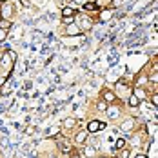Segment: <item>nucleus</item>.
<instances>
[{"label":"nucleus","instance_id":"12","mask_svg":"<svg viewBox=\"0 0 158 158\" xmlns=\"http://www.w3.org/2000/svg\"><path fill=\"white\" fill-rule=\"evenodd\" d=\"M133 95L136 96V98H138V100H140V102H142L143 98H145V96H147V95H145V91H143L142 87H135V93H133Z\"/></svg>","mask_w":158,"mask_h":158},{"label":"nucleus","instance_id":"30","mask_svg":"<svg viewBox=\"0 0 158 158\" xmlns=\"http://www.w3.org/2000/svg\"><path fill=\"white\" fill-rule=\"evenodd\" d=\"M0 71H2V67H0Z\"/></svg>","mask_w":158,"mask_h":158},{"label":"nucleus","instance_id":"25","mask_svg":"<svg viewBox=\"0 0 158 158\" xmlns=\"http://www.w3.org/2000/svg\"><path fill=\"white\" fill-rule=\"evenodd\" d=\"M71 158H80V153H78V151H77V153L73 151V153H71Z\"/></svg>","mask_w":158,"mask_h":158},{"label":"nucleus","instance_id":"7","mask_svg":"<svg viewBox=\"0 0 158 158\" xmlns=\"http://www.w3.org/2000/svg\"><path fill=\"white\" fill-rule=\"evenodd\" d=\"M87 136H89V133H87L85 129L78 131V133H77V136H75V143H84L85 140H87Z\"/></svg>","mask_w":158,"mask_h":158},{"label":"nucleus","instance_id":"17","mask_svg":"<svg viewBox=\"0 0 158 158\" xmlns=\"http://www.w3.org/2000/svg\"><path fill=\"white\" fill-rule=\"evenodd\" d=\"M84 9L85 11H96V4L95 2H85L84 4Z\"/></svg>","mask_w":158,"mask_h":158},{"label":"nucleus","instance_id":"26","mask_svg":"<svg viewBox=\"0 0 158 158\" xmlns=\"http://www.w3.org/2000/svg\"><path fill=\"white\" fill-rule=\"evenodd\" d=\"M75 2H77V4H80V6H84V4H85L87 0H75Z\"/></svg>","mask_w":158,"mask_h":158},{"label":"nucleus","instance_id":"10","mask_svg":"<svg viewBox=\"0 0 158 158\" xmlns=\"http://www.w3.org/2000/svg\"><path fill=\"white\" fill-rule=\"evenodd\" d=\"M77 15V11L73 9V7H69V6H62V16H75Z\"/></svg>","mask_w":158,"mask_h":158},{"label":"nucleus","instance_id":"16","mask_svg":"<svg viewBox=\"0 0 158 158\" xmlns=\"http://www.w3.org/2000/svg\"><path fill=\"white\" fill-rule=\"evenodd\" d=\"M9 27H11V20L0 18V29H9Z\"/></svg>","mask_w":158,"mask_h":158},{"label":"nucleus","instance_id":"29","mask_svg":"<svg viewBox=\"0 0 158 158\" xmlns=\"http://www.w3.org/2000/svg\"><path fill=\"white\" fill-rule=\"evenodd\" d=\"M98 158H107V156H98Z\"/></svg>","mask_w":158,"mask_h":158},{"label":"nucleus","instance_id":"4","mask_svg":"<svg viewBox=\"0 0 158 158\" xmlns=\"http://www.w3.org/2000/svg\"><path fill=\"white\" fill-rule=\"evenodd\" d=\"M64 35H67V36H77V35H82V29L78 27V24H71V26H67V27L64 29Z\"/></svg>","mask_w":158,"mask_h":158},{"label":"nucleus","instance_id":"18","mask_svg":"<svg viewBox=\"0 0 158 158\" xmlns=\"http://www.w3.org/2000/svg\"><path fill=\"white\" fill-rule=\"evenodd\" d=\"M62 24L64 26H71V24H75V16H62Z\"/></svg>","mask_w":158,"mask_h":158},{"label":"nucleus","instance_id":"6","mask_svg":"<svg viewBox=\"0 0 158 158\" xmlns=\"http://www.w3.org/2000/svg\"><path fill=\"white\" fill-rule=\"evenodd\" d=\"M91 26H93V20H91V18H87V16H82V18H80L78 27L82 31H84V29H91Z\"/></svg>","mask_w":158,"mask_h":158},{"label":"nucleus","instance_id":"3","mask_svg":"<svg viewBox=\"0 0 158 158\" xmlns=\"http://www.w3.org/2000/svg\"><path fill=\"white\" fill-rule=\"evenodd\" d=\"M135 120L133 118H127V120H124L122 124H120V129H122V133H126V135H129V133H133V129H135Z\"/></svg>","mask_w":158,"mask_h":158},{"label":"nucleus","instance_id":"2","mask_svg":"<svg viewBox=\"0 0 158 158\" xmlns=\"http://www.w3.org/2000/svg\"><path fill=\"white\" fill-rule=\"evenodd\" d=\"M102 129H106V126L102 124V122H98V120H91L89 124H87V133L89 135H95V133H98V131H102Z\"/></svg>","mask_w":158,"mask_h":158},{"label":"nucleus","instance_id":"14","mask_svg":"<svg viewBox=\"0 0 158 158\" xmlns=\"http://www.w3.org/2000/svg\"><path fill=\"white\" fill-rule=\"evenodd\" d=\"M127 104H129V107H140V104H142V102H140L136 96L133 95L131 98H129V102H127Z\"/></svg>","mask_w":158,"mask_h":158},{"label":"nucleus","instance_id":"8","mask_svg":"<svg viewBox=\"0 0 158 158\" xmlns=\"http://www.w3.org/2000/svg\"><path fill=\"white\" fill-rule=\"evenodd\" d=\"M113 18V11L111 9H104L102 13H100V22H107Z\"/></svg>","mask_w":158,"mask_h":158},{"label":"nucleus","instance_id":"22","mask_svg":"<svg viewBox=\"0 0 158 158\" xmlns=\"http://www.w3.org/2000/svg\"><path fill=\"white\" fill-rule=\"evenodd\" d=\"M55 133H58V127H51V131L48 133V136H53Z\"/></svg>","mask_w":158,"mask_h":158},{"label":"nucleus","instance_id":"20","mask_svg":"<svg viewBox=\"0 0 158 158\" xmlns=\"http://www.w3.org/2000/svg\"><path fill=\"white\" fill-rule=\"evenodd\" d=\"M124 145H126V138H118L116 143H114V147H116V149H124Z\"/></svg>","mask_w":158,"mask_h":158},{"label":"nucleus","instance_id":"24","mask_svg":"<svg viewBox=\"0 0 158 158\" xmlns=\"http://www.w3.org/2000/svg\"><path fill=\"white\" fill-rule=\"evenodd\" d=\"M129 156V151H122V153H120V158H127Z\"/></svg>","mask_w":158,"mask_h":158},{"label":"nucleus","instance_id":"11","mask_svg":"<svg viewBox=\"0 0 158 158\" xmlns=\"http://www.w3.org/2000/svg\"><path fill=\"white\" fill-rule=\"evenodd\" d=\"M84 155L87 158H93L96 155V147H93V145H85V149H84Z\"/></svg>","mask_w":158,"mask_h":158},{"label":"nucleus","instance_id":"15","mask_svg":"<svg viewBox=\"0 0 158 158\" xmlns=\"http://www.w3.org/2000/svg\"><path fill=\"white\" fill-rule=\"evenodd\" d=\"M107 107H109V104H107V102H104V100H98V102H96V109H98V111H102V113H104Z\"/></svg>","mask_w":158,"mask_h":158},{"label":"nucleus","instance_id":"19","mask_svg":"<svg viewBox=\"0 0 158 158\" xmlns=\"http://www.w3.org/2000/svg\"><path fill=\"white\" fill-rule=\"evenodd\" d=\"M58 147H60V151H64V153H69V151H71V147H69V143L65 142V140L58 143Z\"/></svg>","mask_w":158,"mask_h":158},{"label":"nucleus","instance_id":"31","mask_svg":"<svg viewBox=\"0 0 158 158\" xmlns=\"http://www.w3.org/2000/svg\"><path fill=\"white\" fill-rule=\"evenodd\" d=\"M51 158H55V156H51Z\"/></svg>","mask_w":158,"mask_h":158},{"label":"nucleus","instance_id":"28","mask_svg":"<svg viewBox=\"0 0 158 158\" xmlns=\"http://www.w3.org/2000/svg\"><path fill=\"white\" fill-rule=\"evenodd\" d=\"M2 56H4V53H2V51H0V60H2Z\"/></svg>","mask_w":158,"mask_h":158},{"label":"nucleus","instance_id":"21","mask_svg":"<svg viewBox=\"0 0 158 158\" xmlns=\"http://www.w3.org/2000/svg\"><path fill=\"white\" fill-rule=\"evenodd\" d=\"M7 33H9V29H0V42H4L7 38Z\"/></svg>","mask_w":158,"mask_h":158},{"label":"nucleus","instance_id":"9","mask_svg":"<svg viewBox=\"0 0 158 158\" xmlns=\"http://www.w3.org/2000/svg\"><path fill=\"white\" fill-rule=\"evenodd\" d=\"M104 102H107V104H111V102H114L116 100V95L113 93V91H104Z\"/></svg>","mask_w":158,"mask_h":158},{"label":"nucleus","instance_id":"27","mask_svg":"<svg viewBox=\"0 0 158 158\" xmlns=\"http://www.w3.org/2000/svg\"><path fill=\"white\" fill-rule=\"evenodd\" d=\"M135 158H147V155H143V153H142V155H136Z\"/></svg>","mask_w":158,"mask_h":158},{"label":"nucleus","instance_id":"23","mask_svg":"<svg viewBox=\"0 0 158 158\" xmlns=\"http://www.w3.org/2000/svg\"><path fill=\"white\" fill-rule=\"evenodd\" d=\"M156 78H158L156 71H153V75H151V82H153V84H156Z\"/></svg>","mask_w":158,"mask_h":158},{"label":"nucleus","instance_id":"1","mask_svg":"<svg viewBox=\"0 0 158 158\" xmlns=\"http://www.w3.org/2000/svg\"><path fill=\"white\" fill-rule=\"evenodd\" d=\"M13 9H15V6H13L11 2H7V0L0 2V18L9 20V18H11V15H13Z\"/></svg>","mask_w":158,"mask_h":158},{"label":"nucleus","instance_id":"13","mask_svg":"<svg viewBox=\"0 0 158 158\" xmlns=\"http://www.w3.org/2000/svg\"><path fill=\"white\" fill-rule=\"evenodd\" d=\"M75 126H77V120H75V118H65V120H64V127H65V129H73Z\"/></svg>","mask_w":158,"mask_h":158},{"label":"nucleus","instance_id":"5","mask_svg":"<svg viewBox=\"0 0 158 158\" xmlns=\"http://www.w3.org/2000/svg\"><path fill=\"white\" fill-rule=\"evenodd\" d=\"M106 113H107V118H109V120H116V118L120 116V107H118V106H109V107L106 109Z\"/></svg>","mask_w":158,"mask_h":158}]
</instances>
